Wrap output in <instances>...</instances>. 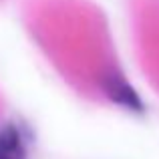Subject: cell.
<instances>
[{"mask_svg": "<svg viewBox=\"0 0 159 159\" xmlns=\"http://www.w3.org/2000/svg\"><path fill=\"white\" fill-rule=\"evenodd\" d=\"M0 159H14V157H8V155H2V153H0Z\"/></svg>", "mask_w": 159, "mask_h": 159, "instance_id": "3957f363", "label": "cell"}, {"mask_svg": "<svg viewBox=\"0 0 159 159\" xmlns=\"http://www.w3.org/2000/svg\"><path fill=\"white\" fill-rule=\"evenodd\" d=\"M103 89H105V95L113 103L129 109L133 113H143V101H141V97L123 77L113 75V73L105 75L103 77Z\"/></svg>", "mask_w": 159, "mask_h": 159, "instance_id": "6da1fadb", "label": "cell"}, {"mask_svg": "<svg viewBox=\"0 0 159 159\" xmlns=\"http://www.w3.org/2000/svg\"><path fill=\"white\" fill-rule=\"evenodd\" d=\"M0 153L8 155V157H14V159L24 157L22 135H20V131L12 123L0 127Z\"/></svg>", "mask_w": 159, "mask_h": 159, "instance_id": "7a4b0ae2", "label": "cell"}]
</instances>
